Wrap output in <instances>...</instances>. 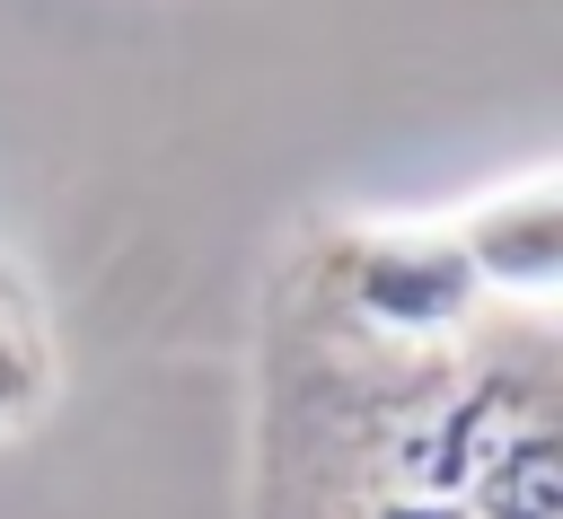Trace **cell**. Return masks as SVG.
Segmentation results:
<instances>
[{"mask_svg": "<svg viewBox=\"0 0 563 519\" xmlns=\"http://www.w3.org/2000/svg\"><path fill=\"white\" fill-rule=\"evenodd\" d=\"M62 387V352H53V325L35 308V290L18 273H0V431H26Z\"/></svg>", "mask_w": 563, "mask_h": 519, "instance_id": "obj_2", "label": "cell"}, {"mask_svg": "<svg viewBox=\"0 0 563 519\" xmlns=\"http://www.w3.org/2000/svg\"><path fill=\"white\" fill-rule=\"evenodd\" d=\"M255 519H563L554 308L369 325L290 255L264 317Z\"/></svg>", "mask_w": 563, "mask_h": 519, "instance_id": "obj_1", "label": "cell"}]
</instances>
